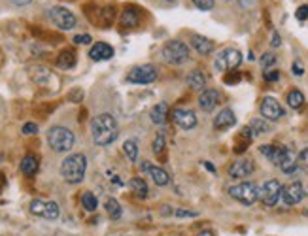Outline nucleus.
<instances>
[{
    "mask_svg": "<svg viewBox=\"0 0 308 236\" xmlns=\"http://www.w3.org/2000/svg\"><path fill=\"white\" fill-rule=\"evenodd\" d=\"M38 166H40V162L34 155H25L21 161V172L25 176H34L38 172Z\"/></svg>",
    "mask_w": 308,
    "mask_h": 236,
    "instance_id": "25",
    "label": "nucleus"
},
{
    "mask_svg": "<svg viewBox=\"0 0 308 236\" xmlns=\"http://www.w3.org/2000/svg\"><path fill=\"white\" fill-rule=\"evenodd\" d=\"M259 112L263 115V119L267 121H278L283 117V108L280 106V102L274 99V97H265L261 106H259Z\"/></svg>",
    "mask_w": 308,
    "mask_h": 236,
    "instance_id": "11",
    "label": "nucleus"
},
{
    "mask_svg": "<svg viewBox=\"0 0 308 236\" xmlns=\"http://www.w3.org/2000/svg\"><path fill=\"white\" fill-rule=\"evenodd\" d=\"M117 134V121L112 113H99L91 121V136L97 146H110L112 142H115Z\"/></svg>",
    "mask_w": 308,
    "mask_h": 236,
    "instance_id": "1",
    "label": "nucleus"
},
{
    "mask_svg": "<svg viewBox=\"0 0 308 236\" xmlns=\"http://www.w3.org/2000/svg\"><path fill=\"white\" fill-rule=\"evenodd\" d=\"M242 64V53L236 48H225L220 51V55L214 61V68L218 72H231Z\"/></svg>",
    "mask_w": 308,
    "mask_h": 236,
    "instance_id": "6",
    "label": "nucleus"
},
{
    "mask_svg": "<svg viewBox=\"0 0 308 236\" xmlns=\"http://www.w3.org/2000/svg\"><path fill=\"white\" fill-rule=\"evenodd\" d=\"M280 168H282V172H285V174H293V172H295V168H297V155L289 148H287V151H285V157H283V161L280 162Z\"/></svg>",
    "mask_w": 308,
    "mask_h": 236,
    "instance_id": "26",
    "label": "nucleus"
},
{
    "mask_svg": "<svg viewBox=\"0 0 308 236\" xmlns=\"http://www.w3.org/2000/svg\"><path fill=\"white\" fill-rule=\"evenodd\" d=\"M91 40L93 38L89 36V34H78V36H74V44H78V46H89Z\"/></svg>",
    "mask_w": 308,
    "mask_h": 236,
    "instance_id": "40",
    "label": "nucleus"
},
{
    "mask_svg": "<svg viewBox=\"0 0 308 236\" xmlns=\"http://www.w3.org/2000/svg\"><path fill=\"white\" fill-rule=\"evenodd\" d=\"M106 211H108V215H110L112 219H119V217H121V213H123L121 206H119V202H117L115 199L106 200Z\"/></svg>",
    "mask_w": 308,
    "mask_h": 236,
    "instance_id": "32",
    "label": "nucleus"
},
{
    "mask_svg": "<svg viewBox=\"0 0 308 236\" xmlns=\"http://www.w3.org/2000/svg\"><path fill=\"white\" fill-rule=\"evenodd\" d=\"M165 146H167V140H165V136L159 132V134L155 136V140H153V153L159 157L161 153L165 151Z\"/></svg>",
    "mask_w": 308,
    "mask_h": 236,
    "instance_id": "34",
    "label": "nucleus"
},
{
    "mask_svg": "<svg viewBox=\"0 0 308 236\" xmlns=\"http://www.w3.org/2000/svg\"><path fill=\"white\" fill-rule=\"evenodd\" d=\"M191 46L195 48L197 53L200 55H210L212 51L216 50V44L206 36H200V34H191Z\"/></svg>",
    "mask_w": 308,
    "mask_h": 236,
    "instance_id": "19",
    "label": "nucleus"
},
{
    "mask_svg": "<svg viewBox=\"0 0 308 236\" xmlns=\"http://www.w3.org/2000/svg\"><path fill=\"white\" fill-rule=\"evenodd\" d=\"M287 106L289 108H293V110H299L303 104H305V95L299 91V89H293V91H289L287 93Z\"/></svg>",
    "mask_w": 308,
    "mask_h": 236,
    "instance_id": "28",
    "label": "nucleus"
},
{
    "mask_svg": "<svg viewBox=\"0 0 308 236\" xmlns=\"http://www.w3.org/2000/svg\"><path fill=\"white\" fill-rule=\"evenodd\" d=\"M293 74H295V76H303V74H305V66H303V64H301L299 61L293 62Z\"/></svg>",
    "mask_w": 308,
    "mask_h": 236,
    "instance_id": "44",
    "label": "nucleus"
},
{
    "mask_svg": "<svg viewBox=\"0 0 308 236\" xmlns=\"http://www.w3.org/2000/svg\"><path fill=\"white\" fill-rule=\"evenodd\" d=\"M238 81H240V74H238L236 70H231L229 74L225 76V83H227V85H236Z\"/></svg>",
    "mask_w": 308,
    "mask_h": 236,
    "instance_id": "38",
    "label": "nucleus"
},
{
    "mask_svg": "<svg viewBox=\"0 0 308 236\" xmlns=\"http://www.w3.org/2000/svg\"><path fill=\"white\" fill-rule=\"evenodd\" d=\"M229 195L234 200H238L240 204L252 206L261 199V187L257 184H253V182H242V184L229 187Z\"/></svg>",
    "mask_w": 308,
    "mask_h": 236,
    "instance_id": "4",
    "label": "nucleus"
},
{
    "mask_svg": "<svg viewBox=\"0 0 308 236\" xmlns=\"http://www.w3.org/2000/svg\"><path fill=\"white\" fill-rule=\"evenodd\" d=\"M191 2L197 6L198 10H202V12H210L214 8V0H191Z\"/></svg>",
    "mask_w": 308,
    "mask_h": 236,
    "instance_id": "36",
    "label": "nucleus"
},
{
    "mask_svg": "<svg viewBox=\"0 0 308 236\" xmlns=\"http://www.w3.org/2000/svg\"><path fill=\"white\" fill-rule=\"evenodd\" d=\"M165 2H168V4H174V2H178V0H165Z\"/></svg>",
    "mask_w": 308,
    "mask_h": 236,
    "instance_id": "49",
    "label": "nucleus"
},
{
    "mask_svg": "<svg viewBox=\"0 0 308 236\" xmlns=\"http://www.w3.org/2000/svg\"><path fill=\"white\" fill-rule=\"evenodd\" d=\"M253 170H255V164L253 161H250V159H238V161L231 162V166H229V176L233 178V180H242V178H248V176L253 174Z\"/></svg>",
    "mask_w": 308,
    "mask_h": 236,
    "instance_id": "14",
    "label": "nucleus"
},
{
    "mask_svg": "<svg viewBox=\"0 0 308 236\" xmlns=\"http://www.w3.org/2000/svg\"><path fill=\"white\" fill-rule=\"evenodd\" d=\"M259 62H261V66H263L265 70H269L272 64L276 62V55H274V53H265V55L261 57V61Z\"/></svg>",
    "mask_w": 308,
    "mask_h": 236,
    "instance_id": "35",
    "label": "nucleus"
},
{
    "mask_svg": "<svg viewBox=\"0 0 308 236\" xmlns=\"http://www.w3.org/2000/svg\"><path fill=\"white\" fill-rule=\"evenodd\" d=\"M295 17L299 19V21H305L308 17V4H303V6H299L295 12Z\"/></svg>",
    "mask_w": 308,
    "mask_h": 236,
    "instance_id": "39",
    "label": "nucleus"
},
{
    "mask_svg": "<svg viewBox=\"0 0 308 236\" xmlns=\"http://www.w3.org/2000/svg\"><path fill=\"white\" fill-rule=\"evenodd\" d=\"M13 4H17V6H25V4H30L32 0H12Z\"/></svg>",
    "mask_w": 308,
    "mask_h": 236,
    "instance_id": "46",
    "label": "nucleus"
},
{
    "mask_svg": "<svg viewBox=\"0 0 308 236\" xmlns=\"http://www.w3.org/2000/svg\"><path fill=\"white\" fill-rule=\"evenodd\" d=\"M123 151L125 155L129 157V161H136L138 159V144H136V140H127L123 144Z\"/></svg>",
    "mask_w": 308,
    "mask_h": 236,
    "instance_id": "33",
    "label": "nucleus"
},
{
    "mask_svg": "<svg viewBox=\"0 0 308 236\" xmlns=\"http://www.w3.org/2000/svg\"><path fill=\"white\" fill-rule=\"evenodd\" d=\"M265 79H267V81H278V78H280V72H278V70H271V68H269V70H265Z\"/></svg>",
    "mask_w": 308,
    "mask_h": 236,
    "instance_id": "41",
    "label": "nucleus"
},
{
    "mask_svg": "<svg viewBox=\"0 0 308 236\" xmlns=\"http://www.w3.org/2000/svg\"><path fill=\"white\" fill-rule=\"evenodd\" d=\"M57 66L62 70H70L76 66V51L74 50H64L61 55L57 57Z\"/></svg>",
    "mask_w": 308,
    "mask_h": 236,
    "instance_id": "24",
    "label": "nucleus"
},
{
    "mask_svg": "<svg viewBox=\"0 0 308 236\" xmlns=\"http://www.w3.org/2000/svg\"><path fill=\"white\" fill-rule=\"evenodd\" d=\"M202 164H204V168H206V170H210V172H216V168H214V164H212V162L204 161Z\"/></svg>",
    "mask_w": 308,
    "mask_h": 236,
    "instance_id": "45",
    "label": "nucleus"
},
{
    "mask_svg": "<svg viewBox=\"0 0 308 236\" xmlns=\"http://www.w3.org/2000/svg\"><path fill=\"white\" fill-rule=\"evenodd\" d=\"M142 172H148V176L153 180V184L159 187L168 185V182H170V176L167 170H163L159 166H151L149 162H142Z\"/></svg>",
    "mask_w": 308,
    "mask_h": 236,
    "instance_id": "17",
    "label": "nucleus"
},
{
    "mask_svg": "<svg viewBox=\"0 0 308 236\" xmlns=\"http://www.w3.org/2000/svg\"><path fill=\"white\" fill-rule=\"evenodd\" d=\"M167 115H168V104L159 102V104H155V106L151 108L149 119H151L155 125H165L167 123Z\"/></svg>",
    "mask_w": 308,
    "mask_h": 236,
    "instance_id": "22",
    "label": "nucleus"
},
{
    "mask_svg": "<svg viewBox=\"0 0 308 236\" xmlns=\"http://www.w3.org/2000/svg\"><path fill=\"white\" fill-rule=\"evenodd\" d=\"M30 211L38 215V217H44V219H50V221H55L59 217V204L53 202V200H42V199H34L30 200Z\"/></svg>",
    "mask_w": 308,
    "mask_h": 236,
    "instance_id": "8",
    "label": "nucleus"
},
{
    "mask_svg": "<svg viewBox=\"0 0 308 236\" xmlns=\"http://www.w3.org/2000/svg\"><path fill=\"white\" fill-rule=\"evenodd\" d=\"M174 215H176V217H197L198 211L187 210V208H176V210H174Z\"/></svg>",
    "mask_w": 308,
    "mask_h": 236,
    "instance_id": "37",
    "label": "nucleus"
},
{
    "mask_svg": "<svg viewBox=\"0 0 308 236\" xmlns=\"http://www.w3.org/2000/svg\"><path fill=\"white\" fill-rule=\"evenodd\" d=\"M30 76H32V79H34L36 83H40V85L48 83V81L51 79V72L48 70V68H44V66H36V68H32Z\"/></svg>",
    "mask_w": 308,
    "mask_h": 236,
    "instance_id": "29",
    "label": "nucleus"
},
{
    "mask_svg": "<svg viewBox=\"0 0 308 236\" xmlns=\"http://www.w3.org/2000/svg\"><path fill=\"white\" fill-rule=\"evenodd\" d=\"M236 123V115L231 108H223L222 112L214 117V129L216 131H225V129H231Z\"/></svg>",
    "mask_w": 308,
    "mask_h": 236,
    "instance_id": "18",
    "label": "nucleus"
},
{
    "mask_svg": "<svg viewBox=\"0 0 308 236\" xmlns=\"http://www.w3.org/2000/svg\"><path fill=\"white\" fill-rule=\"evenodd\" d=\"M74 142H76L74 132H72L70 129H66V127H61V125L51 127L50 132H48V144H50V148L53 149V151H57V153H66V151H70V149L74 148Z\"/></svg>",
    "mask_w": 308,
    "mask_h": 236,
    "instance_id": "3",
    "label": "nucleus"
},
{
    "mask_svg": "<svg viewBox=\"0 0 308 236\" xmlns=\"http://www.w3.org/2000/svg\"><path fill=\"white\" fill-rule=\"evenodd\" d=\"M220 100H222L220 91H216V89H204L198 95V106H200L202 112H214L216 106L220 104Z\"/></svg>",
    "mask_w": 308,
    "mask_h": 236,
    "instance_id": "15",
    "label": "nucleus"
},
{
    "mask_svg": "<svg viewBox=\"0 0 308 236\" xmlns=\"http://www.w3.org/2000/svg\"><path fill=\"white\" fill-rule=\"evenodd\" d=\"M250 129L253 131L255 136H257V134H267V132H271V123H269L267 119H259V117H255V119L250 121Z\"/></svg>",
    "mask_w": 308,
    "mask_h": 236,
    "instance_id": "27",
    "label": "nucleus"
},
{
    "mask_svg": "<svg viewBox=\"0 0 308 236\" xmlns=\"http://www.w3.org/2000/svg\"><path fill=\"white\" fill-rule=\"evenodd\" d=\"M87 157L84 153H72L61 162V176L68 184H80L85 178Z\"/></svg>",
    "mask_w": 308,
    "mask_h": 236,
    "instance_id": "2",
    "label": "nucleus"
},
{
    "mask_svg": "<svg viewBox=\"0 0 308 236\" xmlns=\"http://www.w3.org/2000/svg\"><path fill=\"white\" fill-rule=\"evenodd\" d=\"M259 151H261V155L267 157V161H271L272 164L280 166V162L285 157L287 148L285 146H276V144H263V146H259Z\"/></svg>",
    "mask_w": 308,
    "mask_h": 236,
    "instance_id": "16",
    "label": "nucleus"
},
{
    "mask_svg": "<svg viewBox=\"0 0 308 236\" xmlns=\"http://www.w3.org/2000/svg\"><path fill=\"white\" fill-rule=\"evenodd\" d=\"M168 213H174V211L170 210V208H168V204H167V206L161 210V215H168Z\"/></svg>",
    "mask_w": 308,
    "mask_h": 236,
    "instance_id": "47",
    "label": "nucleus"
},
{
    "mask_svg": "<svg viewBox=\"0 0 308 236\" xmlns=\"http://www.w3.org/2000/svg\"><path fill=\"white\" fill-rule=\"evenodd\" d=\"M271 46H272V48H280V46H282V38H280V34H278V32H272Z\"/></svg>",
    "mask_w": 308,
    "mask_h": 236,
    "instance_id": "43",
    "label": "nucleus"
},
{
    "mask_svg": "<svg viewBox=\"0 0 308 236\" xmlns=\"http://www.w3.org/2000/svg\"><path fill=\"white\" fill-rule=\"evenodd\" d=\"M282 187L283 185L278 180H269V182H265L263 187H261V199L259 200H261L267 208L276 206V202L282 197Z\"/></svg>",
    "mask_w": 308,
    "mask_h": 236,
    "instance_id": "10",
    "label": "nucleus"
},
{
    "mask_svg": "<svg viewBox=\"0 0 308 236\" xmlns=\"http://www.w3.org/2000/svg\"><path fill=\"white\" fill-rule=\"evenodd\" d=\"M50 19L51 23L57 26V28H61V30H70V28H74L76 23H78V19H76V15L68 8H62V6H53L50 10Z\"/></svg>",
    "mask_w": 308,
    "mask_h": 236,
    "instance_id": "7",
    "label": "nucleus"
},
{
    "mask_svg": "<svg viewBox=\"0 0 308 236\" xmlns=\"http://www.w3.org/2000/svg\"><path fill=\"white\" fill-rule=\"evenodd\" d=\"M129 187L135 191L138 197H148V184L142 180V178H133L131 182H129Z\"/></svg>",
    "mask_w": 308,
    "mask_h": 236,
    "instance_id": "30",
    "label": "nucleus"
},
{
    "mask_svg": "<svg viewBox=\"0 0 308 236\" xmlns=\"http://www.w3.org/2000/svg\"><path fill=\"white\" fill-rule=\"evenodd\" d=\"M307 197V191H305V187L301 182H293V184H289V185L282 187V202L285 206H293V204H299L301 200Z\"/></svg>",
    "mask_w": 308,
    "mask_h": 236,
    "instance_id": "12",
    "label": "nucleus"
},
{
    "mask_svg": "<svg viewBox=\"0 0 308 236\" xmlns=\"http://www.w3.org/2000/svg\"><path fill=\"white\" fill-rule=\"evenodd\" d=\"M89 57L97 62L108 61V59L113 57V50H112V46L104 44V42H97V44L91 48V51H89Z\"/></svg>",
    "mask_w": 308,
    "mask_h": 236,
    "instance_id": "20",
    "label": "nucleus"
},
{
    "mask_svg": "<svg viewBox=\"0 0 308 236\" xmlns=\"http://www.w3.org/2000/svg\"><path fill=\"white\" fill-rule=\"evenodd\" d=\"M127 79L131 83H138V85H148V83H153L157 79V70L153 64H142V66H135Z\"/></svg>",
    "mask_w": 308,
    "mask_h": 236,
    "instance_id": "9",
    "label": "nucleus"
},
{
    "mask_svg": "<svg viewBox=\"0 0 308 236\" xmlns=\"http://www.w3.org/2000/svg\"><path fill=\"white\" fill-rule=\"evenodd\" d=\"M161 55L168 64H184L189 61V48L180 40H168L163 46Z\"/></svg>",
    "mask_w": 308,
    "mask_h": 236,
    "instance_id": "5",
    "label": "nucleus"
},
{
    "mask_svg": "<svg viewBox=\"0 0 308 236\" xmlns=\"http://www.w3.org/2000/svg\"><path fill=\"white\" fill-rule=\"evenodd\" d=\"M185 81L193 91H204V87H206V76L202 74L200 70H191Z\"/></svg>",
    "mask_w": 308,
    "mask_h": 236,
    "instance_id": "23",
    "label": "nucleus"
},
{
    "mask_svg": "<svg viewBox=\"0 0 308 236\" xmlns=\"http://www.w3.org/2000/svg\"><path fill=\"white\" fill-rule=\"evenodd\" d=\"M138 23H140V12L135 6H127L123 13H121V25L125 28H131V26H136Z\"/></svg>",
    "mask_w": 308,
    "mask_h": 236,
    "instance_id": "21",
    "label": "nucleus"
},
{
    "mask_svg": "<svg viewBox=\"0 0 308 236\" xmlns=\"http://www.w3.org/2000/svg\"><path fill=\"white\" fill-rule=\"evenodd\" d=\"M82 206H84L87 211H95L97 206H99V200H97V197H95L91 191H85V193L82 195Z\"/></svg>",
    "mask_w": 308,
    "mask_h": 236,
    "instance_id": "31",
    "label": "nucleus"
},
{
    "mask_svg": "<svg viewBox=\"0 0 308 236\" xmlns=\"http://www.w3.org/2000/svg\"><path fill=\"white\" fill-rule=\"evenodd\" d=\"M197 236H214V233H212V231H204V233H200V235H197Z\"/></svg>",
    "mask_w": 308,
    "mask_h": 236,
    "instance_id": "48",
    "label": "nucleus"
},
{
    "mask_svg": "<svg viewBox=\"0 0 308 236\" xmlns=\"http://www.w3.org/2000/svg\"><path fill=\"white\" fill-rule=\"evenodd\" d=\"M38 125L36 123H25L23 125V134H36Z\"/></svg>",
    "mask_w": 308,
    "mask_h": 236,
    "instance_id": "42",
    "label": "nucleus"
},
{
    "mask_svg": "<svg viewBox=\"0 0 308 236\" xmlns=\"http://www.w3.org/2000/svg\"><path fill=\"white\" fill-rule=\"evenodd\" d=\"M172 121L180 129H184V131H191L198 123L197 113L193 112V110H189V108H176L172 112Z\"/></svg>",
    "mask_w": 308,
    "mask_h": 236,
    "instance_id": "13",
    "label": "nucleus"
}]
</instances>
